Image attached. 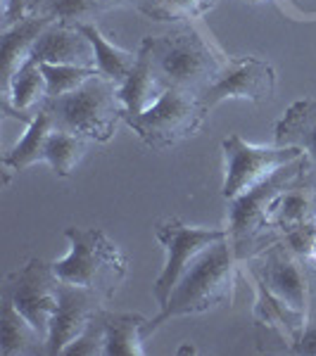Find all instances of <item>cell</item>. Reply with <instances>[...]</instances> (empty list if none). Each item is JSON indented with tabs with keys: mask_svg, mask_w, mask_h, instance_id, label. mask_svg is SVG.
<instances>
[{
	"mask_svg": "<svg viewBox=\"0 0 316 356\" xmlns=\"http://www.w3.org/2000/svg\"><path fill=\"white\" fill-rule=\"evenodd\" d=\"M65 238L69 240V254L53 261L57 278L110 302L126 278V257L100 228L69 226Z\"/></svg>",
	"mask_w": 316,
	"mask_h": 356,
	"instance_id": "obj_4",
	"label": "cell"
},
{
	"mask_svg": "<svg viewBox=\"0 0 316 356\" xmlns=\"http://www.w3.org/2000/svg\"><path fill=\"white\" fill-rule=\"evenodd\" d=\"M81 31L88 36V41L93 43V50H95V72L100 76H105L107 81L112 83H124L126 76L131 74V69L136 67V60H138V53H129V50L119 48L114 45L105 33L97 29L95 22H88V24H81L79 26Z\"/></svg>",
	"mask_w": 316,
	"mask_h": 356,
	"instance_id": "obj_23",
	"label": "cell"
},
{
	"mask_svg": "<svg viewBox=\"0 0 316 356\" xmlns=\"http://www.w3.org/2000/svg\"><path fill=\"white\" fill-rule=\"evenodd\" d=\"M281 240H283V243L288 245L297 257L312 261V257H314V252H316V226H314V221L302 223V226L292 228V231L285 233Z\"/></svg>",
	"mask_w": 316,
	"mask_h": 356,
	"instance_id": "obj_29",
	"label": "cell"
},
{
	"mask_svg": "<svg viewBox=\"0 0 316 356\" xmlns=\"http://www.w3.org/2000/svg\"><path fill=\"white\" fill-rule=\"evenodd\" d=\"M102 352H105V325L97 314L88 323V328L69 344L62 356H102Z\"/></svg>",
	"mask_w": 316,
	"mask_h": 356,
	"instance_id": "obj_27",
	"label": "cell"
},
{
	"mask_svg": "<svg viewBox=\"0 0 316 356\" xmlns=\"http://www.w3.org/2000/svg\"><path fill=\"white\" fill-rule=\"evenodd\" d=\"M143 45L164 88H181L195 95H203L231 62V57L191 22L162 36H148Z\"/></svg>",
	"mask_w": 316,
	"mask_h": 356,
	"instance_id": "obj_1",
	"label": "cell"
},
{
	"mask_svg": "<svg viewBox=\"0 0 316 356\" xmlns=\"http://www.w3.org/2000/svg\"><path fill=\"white\" fill-rule=\"evenodd\" d=\"M57 131L77 134L95 143H107L124 122V107L117 95V83L95 74L77 90L60 97H48L43 107Z\"/></svg>",
	"mask_w": 316,
	"mask_h": 356,
	"instance_id": "obj_5",
	"label": "cell"
},
{
	"mask_svg": "<svg viewBox=\"0 0 316 356\" xmlns=\"http://www.w3.org/2000/svg\"><path fill=\"white\" fill-rule=\"evenodd\" d=\"M248 3H262V0H248Z\"/></svg>",
	"mask_w": 316,
	"mask_h": 356,
	"instance_id": "obj_33",
	"label": "cell"
},
{
	"mask_svg": "<svg viewBox=\"0 0 316 356\" xmlns=\"http://www.w3.org/2000/svg\"><path fill=\"white\" fill-rule=\"evenodd\" d=\"M41 72L45 76V86H48V97H60L67 95L72 90H77L79 86L88 81L90 76H95V67H81V65H48L43 62Z\"/></svg>",
	"mask_w": 316,
	"mask_h": 356,
	"instance_id": "obj_26",
	"label": "cell"
},
{
	"mask_svg": "<svg viewBox=\"0 0 316 356\" xmlns=\"http://www.w3.org/2000/svg\"><path fill=\"white\" fill-rule=\"evenodd\" d=\"M207 112L200 95L181 88H166L152 107L141 114H124V122L134 129L152 150H169L181 145L203 129Z\"/></svg>",
	"mask_w": 316,
	"mask_h": 356,
	"instance_id": "obj_6",
	"label": "cell"
},
{
	"mask_svg": "<svg viewBox=\"0 0 316 356\" xmlns=\"http://www.w3.org/2000/svg\"><path fill=\"white\" fill-rule=\"evenodd\" d=\"M288 352H292V354H309V356H316V318H309V321H307V325H304L302 335L290 344Z\"/></svg>",
	"mask_w": 316,
	"mask_h": 356,
	"instance_id": "obj_31",
	"label": "cell"
},
{
	"mask_svg": "<svg viewBox=\"0 0 316 356\" xmlns=\"http://www.w3.org/2000/svg\"><path fill=\"white\" fill-rule=\"evenodd\" d=\"M164 22H191L203 17L216 0H155Z\"/></svg>",
	"mask_w": 316,
	"mask_h": 356,
	"instance_id": "obj_28",
	"label": "cell"
},
{
	"mask_svg": "<svg viewBox=\"0 0 316 356\" xmlns=\"http://www.w3.org/2000/svg\"><path fill=\"white\" fill-rule=\"evenodd\" d=\"M45 102H48V86H45L41 65L29 60L3 93V114L31 124V119L43 110Z\"/></svg>",
	"mask_w": 316,
	"mask_h": 356,
	"instance_id": "obj_16",
	"label": "cell"
},
{
	"mask_svg": "<svg viewBox=\"0 0 316 356\" xmlns=\"http://www.w3.org/2000/svg\"><path fill=\"white\" fill-rule=\"evenodd\" d=\"M255 266H250V275L260 278L269 290L274 292L283 304L290 309L309 316V304H312V273H309V261L297 257L283 240L274 243L252 257Z\"/></svg>",
	"mask_w": 316,
	"mask_h": 356,
	"instance_id": "obj_10",
	"label": "cell"
},
{
	"mask_svg": "<svg viewBox=\"0 0 316 356\" xmlns=\"http://www.w3.org/2000/svg\"><path fill=\"white\" fill-rule=\"evenodd\" d=\"M102 0H31L29 13H38L53 22L81 26L88 22H95V17L105 13Z\"/></svg>",
	"mask_w": 316,
	"mask_h": 356,
	"instance_id": "obj_25",
	"label": "cell"
},
{
	"mask_svg": "<svg viewBox=\"0 0 316 356\" xmlns=\"http://www.w3.org/2000/svg\"><path fill=\"white\" fill-rule=\"evenodd\" d=\"M155 238H157L159 245L164 247L166 261H164V268L157 275V280L152 283V295L159 307H164L171 295V290L176 288L179 278L183 275V271L191 266V261L195 257H198L203 250H207L210 245L228 238V233H226V228L186 226L181 219L171 216V219H164L162 223H157Z\"/></svg>",
	"mask_w": 316,
	"mask_h": 356,
	"instance_id": "obj_9",
	"label": "cell"
},
{
	"mask_svg": "<svg viewBox=\"0 0 316 356\" xmlns=\"http://www.w3.org/2000/svg\"><path fill=\"white\" fill-rule=\"evenodd\" d=\"M276 72L267 60L260 57H231V62L221 72L210 88L200 95L205 110H214L228 97H240L250 102H264L274 95Z\"/></svg>",
	"mask_w": 316,
	"mask_h": 356,
	"instance_id": "obj_11",
	"label": "cell"
},
{
	"mask_svg": "<svg viewBox=\"0 0 316 356\" xmlns=\"http://www.w3.org/2000/svg\"><path fill=\"white\" fill-rule=\"evenodd\" d=\"M88 143V138L55 129L48 138V145H45V164H50L57 178H69L81 164Z\"/></svg>",
	"mask_w": 316,
	"mask_h": 356,
	"instance_id": "obj_24",
	"label": "cell"
},
{
	"mask_svg": "<svg viewBox=\"0 0 316 356\" xmlns=\"http://www.w3.org/2000/svg\"><path fill=\"white\" fill-rule=\"evenodd\" d=\"M31 60L43 65H81L95 67V50L88 36L74 24L50 22L31 50Z\"/></svg>",
	"mask_w": 316,
	"mask_h": 356,
	"instance_id": "obj_13",
	"label": "cell"
},
{
	"mask_svg": "<svg viewBox=\"0 0 316 356\" xmlns=\"http://www.w3.org/2000/svg\"><path fill=\"white\" fill-rule=\"evenodd\" d=\"M105 325V352L102 356H145V323L150 318L141 314H112L107 309L100 312Z\"/></svg>",
	"mask_w": 316,
	"mask_h": 356,
	"instance_id": "obj_20",
	"label": "cell"
},
{
	"mask_svg": "<svg viewBox=\"0 0 316 356\" xmlns=\"http://www.w3.org/2000/svg\"><path fill=\"white\" fill-rule=\"evenodd\" d=\"M53 19H48V17L38 13H26L19 22L3 29V43H0V93L8 90L15 74L31 60L33 45H36L38 36H41L43 29Z\"/></svg>",
	"mask_w": 316,
	"mask_h": 356,
	"instance_id": "obj_14",
	"label": "cell"
},
{
	"mask_svg": "<svg viewBox=\"0 0 316 356\" xmlns=\"http://www.w3.org/2000/svg\"><path fill=\"white\" fill-rule=\"evenodd\" d=\"M316 216V188L307 178V171L297 176L271 204V226L283 238L292 228L314 221Z\"/></svg>",
	"mask_w": 316,
	"mask_h": 356,
	"instance_id": "obj_17",
	"label": "cell"
},
{
	"mask_svg": "<svg viewBox=\"0 0 316 356\" xmlns=\"http://www.w3.org/2000/svg\"><path fill=\"white\" fill-rule=\"evenodd\" d=\"M164 86L157 79L150 62V55H148V48L141 43L138 48V60L136 67L131 69V74L126 76L124 83L117 86V95L119 102L124 107V114H141L145 112L148 107H152L155 102L159 100V95L164 93Z\"/></svg>",
	"mask_w": 316,
	"mask_h": 356,
	"instance_id": "obj_19",
	"label": "cell"
},
{
	"mask_svg": "<svg viewBox=\"0 0 316 356\" xmlns=\"http://www.w3.org/2000/svg\"><path fill=\"white\" fill-rule=\"evenodd\" d=\"M252 280H255V292H257V302H255L257 328H267L269 332L281 335L283 340H288V349H290V344L302 335L309 316L295 312V309H290L288 304L281 302L260 278L252 275Z\"/></svg>",
	"mask_w": 316,
	"mask_h": 356,
	"instance_id": "obj_18",
	"label": "cell"
},
{
	"mask_svg": "<svg viewBox=\"0 0 316 356\" xmlns=\"http://www.w3.org/2000/svg\"><path fill=\"white\" fill-rule=\"evenodd\" d=\"M238 261L228 238L200 252L183 271L166 304L159 307V314L145 323V337L171 318L205 314L221 304H231L238 283Z\"/></svg>",
	"mask_w": 316,
	"mask_h": 356,
	"instance_id": "obj_2",
	"label": "cell"
},
{
	"mask_svg": "<svg viewBox=\"0 0 316 356\" xmlns=\"http://www.w3.org/2000/svg\"><path fill=\"white\" fill-rule=\"evenodd\" d=\"M105 300L95 292L60 280V304L50 321L45 354L62 356L65 349L88 328V323L105 309Z\"/></svg>",
	"mask_w": 316,
	"mask_h": 356,
	"instance_id": "obj_12",
	"label": "cell"
},
{
	"mask_svg": "<svg viewBox=\"0 0 316 356\" xmlns=\"http://www.w3.org/2000/svg\"><path fill=\"white\" fill-rule=\"evenodd\" d=\"M304 171H307V157L302 154L300 159L274 171L255 188L228 200L226 233L228 243H231L235 257L240 261L252 259V257H257L260 252L281 240V235L271 226V204Z\"/></svg>",
	"mask_w": 316,
	"mask_h": 356,
	"instance_id": "obj_3",
	"label": "cell"
},
{
	"mask_svg": "<svg viewBox=\"0 0 316 356\" xmlns=\"http://www.w3.org/2000/svg\"><path fill=\"white\" fill-rule=\"evenodd\" d=\"M102 3H105L107 10H112V8H134V10L143 13L145 17H150V19H155V22H164V17H162V13H159V8H157V3H155V0H102Z\"/></svg>",
	"mask_w": 316,
	"mask_h": 356,
	"instance_id": "obj_30",
	"label": "cell"
},
{
	"mask_svg": "<svg viewBox=\"0 0 316 356\" xmlns=\"http://www.w3.org/2000/svg\"><path fill=\"white\" fill-rule=\"evenodd\" d=\"M3 295L13 300L17 312L48 340L50 321L60 304V278L53 264L31 257L24 266L5 278Z\"/></svg>",
	"mask_w": 316,
	"mask_h": 356,
	"instance_id": "obj_8",
	"label": "cell"
},
{
	"mask_svg": "<svg viewBox=\"0 0 316 356\" xmlns=\"http://www.w3.org/2000/svg\"><path fill=\"white\" fill-rule=\"evenodd\" d=\"M53 131H55L53 119H50L48 112L41 110L31 119V124H26V134L3 157L5 169H13L19 174V171L29 169V166L45 162V145H48V138Z\"/></svg>",
	"mask_w": 316,
	"mask_h": 356,
	"instance_id": "obj_22",
	"label": "cell"
},
{
	"mask_svg": "<svg viewBox=\"0 0 316 356\" xmlns=\"http://www.w3.org/2000/svg\"><path fill=\"white\" fill-rule=\"evenodd\" d=\"M29 5L31 0H5V10H3V29L19 22L22 17L29 13Z\"/></svg>",
	"mask_w": 316,
	"mask_h": 356,
	"instance_id": "obj_32",
	"label": "cell"
},
{
	"mask_svg": "<svg viewBox=\"0 0 316 356\" xmlns=\"http://www.w3.org/2000/svg\"><path fill=\"white\" fill-rule=\"evenodd\" d=\"M314 226H316V216H314Z\"/></svg>",
	"mask_w": 316,
	"mask_h": 356,
	"instance_id": "obj_34",
	"label": "cell"
},
{
	"mask_svg": "<svg viewBox=\"0 0 316 356\" xmlns=\"http://www.w3.org/2000/svg\"><path fill=\"white\" fill-rule=\"evenodd\" d=\"M276 145H295L307 157V178L316 188V100H297L274 131Z\"/></svg>",
	"mask_w": 316,
	"mask_h": 356,
	"instance_id": "obj_15",
	"label": "cell"
},
{
	"mask_svg": "<svg viewBox=\"0 0 316 356\" xmlns=\"http://www.w3.org/2000/svg\"><path fill=\"white\" fill-rule=\"evenodd\" d=\"M45 337L17 312L13 300L3 295L0 300V354H38L45 352Z\"/></svg>",
	"mask_w": 316,
	"mask_h": 356,
	"instance_id": "obj_21",
	"label": "cell"
},
{
	"mask_svg": "<svg viewBox=\"0 0 316 356\" xmlns=\"http://www.w3.org/2000/svg\"><path fill=\"white\" fill-rule=\"evenodd\" d=\"M223 152V200H233L245 191L255 188L264 178H269L281 166L302 157V150L295 145H252L243 136L231 134L221 140Z\"/></svg>",
	"mask_w": 316,
	"mask_h": 356,
	"instance_id": "obj_7",
	"label": "cell"
}]
</instances>
